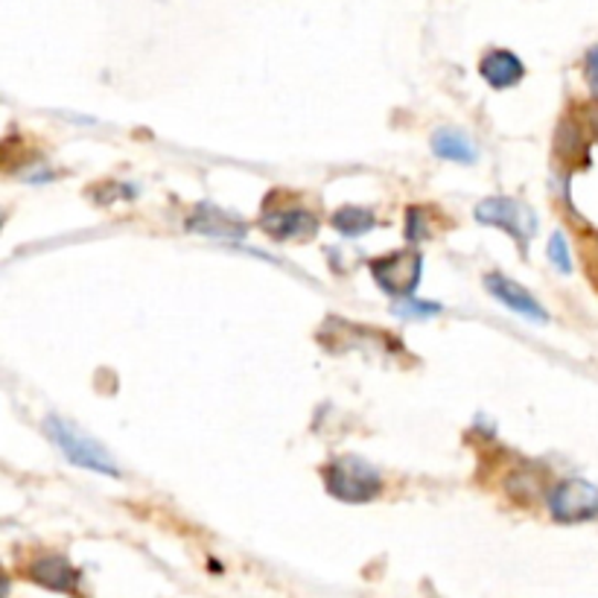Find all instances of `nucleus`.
<instances>
[{"instance_id": "8", "label": "nucleus", "mask_w": 598, "mask_h": 598, "mask_svg": "<svg viewBox=\"0 0 598 598\" xmlns=\"http://www.w3.org/2000/svg\"><path fill=\"white\" fill-rule=\"evenodd\" d=\"M26 575H30V581H35L39 587L53 592H71L76 590V584H79V569L62 555L39 557V560L30 564Z\"/></svg>"}, {"instance_id": "12", "label": "nucleus", "mask_w": 598, "mask_h": 598, "mask_svg": "<svg viewBox=\"0 0 598 598\" xmlns=\"http://www.w3.org/2000/svg\"><path fill=\"white\" fill-rule=\"evenodd\" d=\"M377 225V216L369 207H339L337 214H333V228L342 234V237H362V234H369L371 228Z\"/></svg>"}, {"instance_id": "9", "label": "nucleus", "mask_w": 598, "mask_h": 598, "mask_svg": "<svg viewBox=\"0 0 598 598\" xmlns=\"http://www.w3.org/2000/svg\"><path fill=\"white\" fill-rule=\"evenodd\" d=\"M188 231L193 234H205V237H246V222L237 220V216L225 214L222 207L216 205H202L193 211V216L188 220Z\"/></svg>"}, {"instance_id": "6", "label": "nucleus", "mask_w": 598, "mask_h": 598, "mask_svg": "<svg viewBox=\"0 0 598 598\" xmlns=\"http://www.w3.org/2000/svg\"><path fill=\"white\" fill-rule=\"evenodd\" d=\"M484 289H488L502 307H509V310H514L516 316H523V319L541 321V324L549 321V312L543 310V303L537 301L523 284H516V280L505 278V275H496V271L488 275V278H484Z\"/></svg>"}, {"instance_id": "4", "label": "nucleus", "mask_w": 598, "mask_h": 598, "mask_svg": "<svg viewBox=\"0 0 598 598\" xmlns=\"http://www.w3.org/2000/svg\"><path fill=\"white\" fill-rule=\"evenodd\" d=\"M371 275H374L383 292L394 298H406L420 284L424 257L418 252H392V255L371 260Z\"/></svg>"}, {"instance_id": "10", "label": "nucleus", "mask_w": 598, "mask_h": 598, "mask_svg": "<svg viewBox=\"0 0 598 598\" xmlns=\"http://www.w3.org/2000/svg\"><path fill=\"white\" fill-rule=\"evenodd\" d=\"M479 71H482L484 83L496 90L511 88V85L520 83L525 74L523 62H520L514 53H509V50H491V53L482 58V67H479Z\"/></svg>"}, {"instance_id": "1", "label": "nucleus", "mask_w": 598, "mask_h": 598, "mask_svg": "<svg viewBox=\"0 0 598 598\" xmlns=\"http://www.w3.org/2000/svg\"><path fill=\"white\" fill-rule=\"evenodd\" d=\"M44 433L50 435V441L56 444V450L65 456L71 464L83 470H94V473L111 476V479H120V468L117 461L108 456V450L99 441H94L90 435H85L76 424H67L58 415H50L44 420Z\"/></svg>"}, {"instance_id": "5", "label": "nucleus", "mask_w": 598, "mask_h": 598, "mask_svg": "<svg viewBox=\"0 0 598 598\" xmlns=\"http://www.w3.org/2000/svg\"><path fill=\"white\" fill-rule=\"evenodd\" d=\"M549 511L560 523H584L598 516V488L584 479H564L549 493Z\"/></svg>"}, {"instance_id": "7", "label": "nucleus", "mask_w": 598, "mask_h": 598, "mask_svg": "<svg viewBox=\"0 0 598 598\" xmlns=\"http://www.w3.org/2000/svg\"><path fill=\"white\" fill-rule=\"evenodd\" d=\"M263 231L271 239H310L319 231V220L303 207H287V211H269L260 220Z\"/></svg>"}, {"instance_id": "11", "label": "nucleus", "mask_w": 598, "mask_h": 598, "mask_svg": "<svg viewBox=\"0 0 598 598\" xmlns=\"http://www.w3.org/2000/svg\"><path fill=\"white\" fill-rule=\"evenodd\" d=\"M433 152L444 161H456V164H473L479 149L470 140V135L459 129H438L433 135Z\"/></svg>"}, {"instance_id": "16", "label": "nucleus", "mask_w": 598, "mask_h": 598, "mask_svg": "<svg viewBox=\"0 0 598 598\" xmlns=\"http://www.w3.org/2000/svg\"><path fill=\"white\" fill-rule=\"evenodd\" d=\"M584 74H587V85H590V90L598 97V44L587 53V58H584Z\"/></svg>"}, {"instance_id": "14", "label": "nucleus", "mask_w": 598, "mask_h": 598, "mask_svg": "<svg viewBox=\"0 0 598 598\" xmlns=\"http://www.w3.org/2000/svg\"><path fill=\"white\" fill-rule=\"evenodd\" d=\"M549 260H552V266H555L557 271H564V275H569V271H573L569 243H566V237L560 234V231H555V234L549 237Z\"/></svg>"}, {"instance_id": "3", "label": "nucleus", "mask_w": 598, "mask_h": 598, "mask_svg": "<svg viewBox=\"0 0 598 598\" xmlns=\"http://www.w3.org/2000/svg\"><path fill=\"white\" fill-rule=\"evenodd\" d=\"M476 220L482 222V225L502 228L505 234H511L520 246H525V243L537 234V214H534L528 205L509 196H493L479 202Z\"/></svg>"}, {"instance_id": "2", "label": "nucleus", "mask_w": 598, "mask_h": 598, "mask_svg": "<svg viewBox=\"0 0 598 598\" xmlns=\"http://www.w3.org/2000/svg\"><path fill=\"white\" fill-rule=\"evenodd\" d=\"M324 479H328V491L342 502H371L383 488L377 470L356 456H344V459L333 461Z\"/></svg>"}, {"instance_id": "15", "label": "nucleus", "mask_w": 598, "mask_h": 598, "mask_svg": "<svg viewBox=\"0 0 598 598\" xmlns=\"http://www.w3.org/2000/svg\"><path fill=\"white\" fill-rule=\"evenodd\" d=\"M406 237L409 239H424L427 237V216L420 207H412L409 220H406Z\"/></svg>"}, {"instance_id": "13", "label": "nucleus", "mask_w": 598, "mask_h": 598, "mask_svg": "<svg viewBox=\"0 0 598 598\" xmlns=\"http://www.w3.org/2000/svg\"><path fill=\"white\" fill-rule=\"evenodd\" d=\"M392 312L394 316H401V319H429V316H438V312H441V303L415 301V298H406V301L394 303Z\"/></svg>"}]
</instances>
